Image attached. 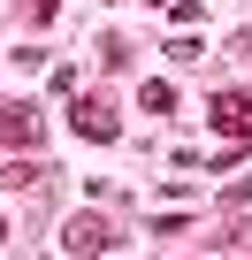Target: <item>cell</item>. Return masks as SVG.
<instances>
[{
	"label": "cell",
	"instance_id": "obj_1",
	"mask_svg": "<svg viewBox=\"0 0 252 260\" xmlns=\"http://www.w3.org/2000/svg\"><path fill=\"white\" fill-rule=\"evenodd\" d=\"M61 252H69V260L115 252V222H107V214H69V222H61Z\"/></svg>",
	"mask_w": 252,
	"mask_h": 260
},
{
	"label": "cell",
	"instance_id": "obj_2",
	"mask_svg": "<svg viewBox=\"0 0 252 260\" xmlns=\"http://www.w3.org/2000/svg\"><path fill=\"white\" fill-rule=\"evenodd\" d=\"M69 130H77V138H92V146H115V138H122V122H115L107 100H77V107H69Z\"/></svg>",
	"mask_w": 252,
	"mask_h": 260
},
{
	"label": "cell",
	"instance_id": "obj_3",
	"mask_svg": "<svg viewBox=\"0 0 252 260\" xmlns=\"http://www.w3.org/2000/svg\"><path fill=\"white\" fill-rule=\"evenodd\" d=\"M39 130H46V122H39V107H31V100H0V138H8V146H23V153H31V146H39Z\"/></svg>",
	"mask_w": 252,
	"mask_h": 260
},
{
	"label": "cell",
	"instance_id": "obj_4",
	"mask_svg": "<svg viewBox=\"0 0 252 260\" xmlns=\"http://www.w3.org/2000/svg\"><path fill=\"white\" fill-rule=\"evenodd\" d=\"M206 115H214L222 138H244V130H252V92H214V100H206Z\"/></svg>",
	"mask_w": 252,
	"mask_h": 260
},
{
	"label": "cell",
	"instance_id": "obj_5",
	"mask_svg": "<svg viewBox=\"0 0 252 260\" xmlns=\"http://www.w3.org/2000/svg\"><path fill=\"white\" fill-rule=\"evenodd\" d=\"M39 184H46L39 161H8V169H0V191H39Z\"/></svg>",
	"mask_w": 252,
	"mask_h": 260
},
{
	"label": "cell",
	"instance_id": "obj_6",
	"mask_svg": "<svg viewBox=\"0 0 252 260\" xmlns=\"http://www.w3.org/2000/svg\"><path fill=\"white\" fill-rule=\"evenodd\" d=\"M138 100H146V107H153V115H168V107H176V84H168V77H153V84H146V92H138Z\"/></svg>",
	"mask_w": 252,
	"mask_h": 260
},
{
	"label": "cell",
	"instance_id": "obj_7",
	"mask_svg": "<svg viewBox=\"0 0 252 260\" xmlns=\"http://www.w3.org/2000/svg\"><path fill=\"white\" fill-rule=\"evenodd\" d=\"M31 8H39V23H46V16H54V0H31Z\"/></svg>",
	"mask_w": 252,
	"mask_h": 260
},
{
	"label": "cell",
	"instance_id": "obj_8",
	"mask_svg": "<svg viewBox=\"0 0 252 260\" xmlns=\"http://www.w3.org/2000/svg\"><path fill=\"white\" fill-rule=\"evenodd\" d=\"M0 245H8V222H0Z\"/></svg>",
	"mask_w": 252,
	"mask_h": 260
}]
</instances>
